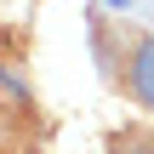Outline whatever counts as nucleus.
I'll list each match as a JSON object with an SVG mask.
<instances>
[{
  "label": "nucleus",
  "instance_id": "f03ea898",
  "mask_svg": "<svg viewBox=\"0 0 154 154\" xmlns=\"http://www.w3.org/2000/svg\"><path fill=\"white\" fill-rule=\"evenodd\" d=\"M109 154H154V126H120V131H109Z\"/></svg>",
  "mask_w": 154,
  "mask_h": 154
},
{
  "label": "nucleus",
  "instance_id": "f257e3e1",
  "mask_svg": "<svg viewBox=\"0 0 154 154\" xmlns=\"http://www.w3.org/2000/svg\"><path fill=\"white\" fill-rule=\"evenodd\" d=\"M91 40H97L103 74H109L143 114H154V29H137V23H126V17H120V23L97 17Z\"/></svg>",
  "mask_w": 154,
  "mask_h": 154
},
{
  "label": "nucleus",
  "instance_id": "7ed1b4c3",
  "mask_svg": "<svg viewBox=\"0 0 154 154\" xmlns=\"http://www.w3.org/2000/svg\"><path fill=\"white\" fill-rule=\"evenodd\" d=\"M114 6H126V0H114Z\"/></svg>",
  "mask_w": 154,
  "mask_h": 154
}]
</instances>
